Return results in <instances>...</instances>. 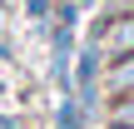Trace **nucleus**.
<instances>
[{"label":"nucleus","instance_id":"obj_1","mask_svg":"<svg viewBox=\"0 0 134 129\" xmlns=\"http://www.w3.org/2000/svg\"><path fill=\"white\" fill-rule=\"evenodd\" d=\"M99 85H104V45L90 40V45L80 50V65H75V89H80V104H85V109L99 99Z\"/></svg>","mask_w":134,"mask_h":129},{"label":"nucleus","instance_id":"obj_2","mask_svg":"<svg viewBox=\"0 0 134 129\" xmlns=\"http://www.w3.org/2000/svg\"><path fill=\"white\" fill-rule=\"evenodd\" d=\"M94 40L104 45V55H109V60H114V55H134V10L104 15V20H99V30H94Z\"/></svg>","mask_w":134,"mask_h":129},{"label":"nucleus","instance_id":"obj_3","mask_svg":"<svg viewBox=\"0 0 134 129\" xmlns=\"http://www.w3.org/2000/svg\"><path fill=\"white\" fill-rule=\"evenodd\" d=\"M104 89H109V99H114V94H134V55H114V60H109Z\"/></svg>","mask_w":134,"mask_h":129},{"label":"nucleus","instance_id":"obj_4","mask_svg":"<svg viewBox=\"0 0 134 129\" xmlns=\"http://www.w3.org/2000/svg\"><path fill=\"white\" fill-rule=\"evenodd\" d=\"M55 129H85V104H80V99H65V104H60Z\"/></svg>","mask_w":134,"mask_h":129},{"label":"nucleus","instance_id":"obj_5","mask_svg":"<svg viewBox=\"0 0 134 129\" xmlns=\"http://www.w3.org/2000/svg\"><path fill=\"white\" fill-rule=\"evenodd\" d=\"M25 5H30V15H35V20H45V15H50V0H25Z\"/></svg>","mask_w":134,"mask_h":129},{"label":"nucleus","instance_id":"obj_6","mask_svg":"<svg viewBox=\"0 0 134 129\" xmlns=\"http://www.w3.org/2000/svg\"><path fill=\"white\" fill-rule=\"evenodd\" d=\"M104 129H134V124H129V119H109Z\"/></svg>","mask_w":134,"mask_h":129}]
</instances>
